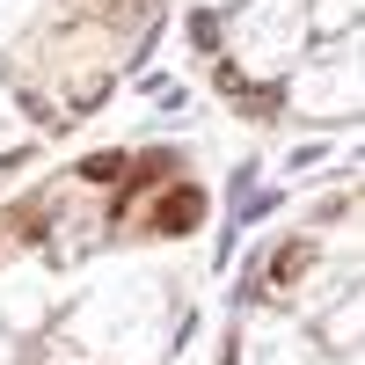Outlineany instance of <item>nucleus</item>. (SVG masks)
<instances>
[{
    "instance_id": "nucleus-1",
    "label": "nucleus",
    "mask_w": 365,
    "mask_h": 365,
    "mask_svg": "<svg viewBox=\"0 0 365 365\" xmlns=\"http://www.w3.org/2000/svg\"><path fill=\"white\" fill-rule=\"evenodd\" d=\"M197 205H205L197 190H182V197H168V205H161V227H168V234H175V227H190V220H197Z\"/></svg>"
}]
</instances>
